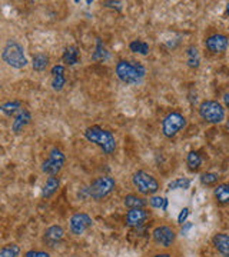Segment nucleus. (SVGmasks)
<instances>
[{"mask_svg":"<svg viewBox=\"0 0 229 257\" xmlns=\"http://www.w3.org/2000/svg\"><path fill=\"white\" fill-rule=\"evenodd\" d=\"M83 138L86 142L98 146L105 156H113L118 150V139L113 132L101 124H92L83 130Z\"/></svg>","mask_w":229,"mask_h":257,"instance_id":"1","label":"nucleus"},{"mask_svg":"<svg viewBox=\"0 0 229 257\" xmlns=\"http://www.w3.org/2000/svg\"><path fill=\"white\" fill-rule=\"evenodd\" d=\"M115 74L120 83L128 86H137L145 80L147 69L145 64L136 60L119 59L115 64Z\"/></svg>","mask_w":229,"mask_h":257,"instance_id":"2","label":"nucleus"},{"mask_svg":"<svg viewBox=\"0 0 229 257\" xmlns=\"http://www.w3.org/2000/svg\"><path fill=\"white\" fill-rule=\"evenodd\" d=\"M0 59L3 63H6L12 69L22 70L28 66V57L25 53V47L19 42L18 39H9L6 40L5 46L2 49Z\"/></svg>","mask_w":229,"mask_h":257,"instance_id":"3","label":"nucleus"},{"mask_svg":"<svg viewBox=\"0 0 229 257\" xmlns=\"http://www.w3.org/2000/svg\"><path fill=\"white\" fill-rule=\"evenodd\" d=\"M116 179L110 175H102L95 177L89 186L86 187V193L93 202H103L106 200L112 193L116 190Z\"/></svg>","mask_w":229,"mask_h":257,"instance_id":"4","label":"nucleus"},{"mask_svg":"<svg viewBox=\"0 0 229 257\" xmlns=\"http://www.w3.org/2000/svg\"><path fill=\"white\" fill-rule=\"evenodd\" d=\"M130 182H132V186L136 190L137 194L145 196V197L155 196L156 193L161 190L159 180L152 173H149L146 170H142V169L132 173Z\"/></svg>","mask_w":229,"mask_h":257,"instance_id":"5","label":"nucleus"},{"mask_svg":"<svg viewBox=\"0 0 229 257\" xmlns=\"http://www.w3.org/2000/svg\"><path fill=\"white\" fill-rule=\"evenodd\" d=\"M67 157L64 150L60 146H52L47 150V156L40 165L42 173L46 176H59L66 166Z\"/></svg>","mask_w":229,"mask_h":257,"instance_id":"6","label":"nucleus"},{"mask_svg":"<svg viewBox=\"0 0 229 257\" xmlns=\"http://www.w3.org/2000/svg\"><path fill=\"white\" fill-rule=\"evenodd\" d=\"M198 114L208 124H220L226 120V109L223 104L213 99H205L198 106Z\"/></svg>","mask_w":229,"mask_h":257,"instance_id":"7","label":"nucleus"},{"mask_svg":"<svg viewBox=\"0 0 229 257\" xmlns=\"http://www.w3.org/2000/svg\"><path fill=\"white\" fill-rule=\"evenodd\" d=\"M188 120L185 114L178 110L168 111L161 121V132L165 139H175L182 130H185Z\"/></svg>","mask_w":229,"mask_h":257,"instance_id":"8","label":"nucleus"},{"mask_svg":"<svg viewBox=\"0 0 229 257\" xmlns=\"http://www.w3.org/2000/svg\"><path fill=\"white\" fill-rule=\"evenodd\" d=\"M150 237H152V241L155 246L162 248V250H169L176 244L178 231L169 224H159V226L154 227L152 233H150Z\"/></svg>","mask_w":229,"mask_h":257,"instance_id":"9","label":"nucleus"},{"mask_svg":"<svg viewBox=\"0 0 229 257\" xmlns=\"http://www.w3.org/2000/svg\"><path fill=\"white\" fill-rule=\"evenodd\" d=\"M95 220L88 211H74L69 217V233L74 237H81L93 227Z\"/></svg>","mask_w":229,"mask_h":257,"instance_id":"10","label":"nucleus"},{"mask_svg":"<svg viewBox=\"0 0 229 257\" xmlns=\"http://www.w3.org/2000/svg\"><path fill=\"white\" fill-rule=\"evenodd\" d=\"M66 239V230L62 224H50L42 233V243L47 250H53L63 244Z\"/></svg>","mask_w":229,"mask_h":257,"instance_id":"11","label":"nucleus"},{"mask_svg":"<svg viewBox=\"0 0 229 257\" xmlns=\"http://www.w3.org/2000/svg\"><path fill=\"white\" fill-rule=\"evenodd\" d=\"M203 46L211 55H223L229 47V37L225 33L215 32L205 37Z\"/></svg>","mask_w":229,"mask_h":257,"instance_id":"12","label":"nucleus"},{"mask_svg":"<svg viewBox=\"0 0 229 257\" xmlns=\"http://www.w3.org/2000/svg\"><path fill=\"white\" fill-rule=\"evenodd\" d=\"M152 213L147 209H130L125 214V226L129 229H139L146 224Z\"/></svg>","mask_w":229,"mask_h":257,"instance_id":"13","label":"nucleus"},{"mask_svg":"<svg viewBox=\"0 0 229 257\" xmlns=\"http://www.w3.org/2000/svg\"><path fill=\"white\" fill-rule=\"evenodd\" d=\"M32 120H33V116H32V111L29 110L28 107L25 106L22 110L19 111L18 114L13 117V121H12V133L15 135V136H20L26 128L30 126V123H32Z\"/></svg>","mask_w":229,"mask_h":257,"instance_id":"14","label":"nucleus"},{"mask_svg":"<svg viewBox=\"0 0 229 257\" xmlns=\"http://www.w3.org/2000/svg\"><path fill=\"white\" fill-rule=\"evenodd\" d=\"M60 184H62V182H60L59 176H47L45 180V184L42 187V197L46 199V200L52 199L59 192Z\"/></svg>","mask_w":229,"mask_h":257,"instance_id":"15","label":"nucleus"},{"mask_svg":"<svg viewBox=\"0 0 229 257\" xmlns=\"http://www.w3.org/2000/svg\"><path fill=\"white\" fill-rule=\"evenodd\" d=\"M211 243L213 248L219 253L222 257H229V234L228 233H215L212 236Z\"/></svg>","mask_w":229,"mask_h":257,"instance_id":"16","label":"nucleus"},{"mask_svg":"<svg viewBox=\"0 0 229 257\" xmlns=\"http://www.w3.org/2000/svg\"><path fill=\"white\" fill-rule=\"evenodd\" d=\"M123 206L128 210H130V209H147L149 202L145 196H140L137 193H129L123 197Z\"/></svg>","mask_w":229,"mask_h":257,"instance_id":"17","label":"nucleus"},{"mask_svg":"<svg viewBox=\"0 0 229 257\" xmlns=\"http://www.w3.org/2000/svg\"><path fill=\"white\" fill-rule=\"evenodd\" d=\"M212 197L218 206H229V182L216 184L213 187Z\"/></svg>","mask_w":229,"mask_h":257,"instance_id":"18","label":"nucleus"},{"mask_svg":"<svg viewBox=\"0 0 229 257\" xmlns=\"http://www.w3.org/2000/svg\"><path fill=\"white\" fill-rule=\"evenodd\" d=\"M82 56H81V49L74 45H69L63 49L62 53V62L64 66H74V64L81 63Z\"/></svg>","mask_w":229,"mask_h":257,"instance_id":"19","label":"nucleus"},{"mask_svg":"<svg viewBox=\"0 0 229 257\" xmlns=\"http://www.w3.org/2000/svg\"><path fill=\"white\" fill-rule=\"evenodd\" d=\"M25 107V103L18 99L13 100H6L0 103V111L6 116V117H15L19 111Z\"/></svg>","mask_w":229,"mask_h":257,"instance_id":"20","label":"nucleus"},{"mask_svg":"<svg viewBox=\"0 0 229 257\" xmlns=\"http://www.w3.org/2000/svg\"><path fill=\"white\" fill-rule=\"evenodd\" d=\"M50 67V56L45 52L35 53L32 57V69L37 73H43Z\"/></svg>","mask_w":229,"mask_h":257,"instance_id":"21","label":"nucleus"},{"mask_svg":"<svg viewBox=\"0 0 229 257\" xmlns=\"http://www.w3.org/2000/svg\"><path fill=\"white\" fill-rule=\"evenodd\" d=\"M185 55H186V64H188L189 69H193V70L199 69V66H201V53H199L198 47L195 45L188 46Z\"/></svg>","mask_w":229,"mask_h":257,"instance_id":"22","label":"nucleus"},{"mask_svg":"<svg viewBox=\"0 0 229 257\" xmlns=\"http://www.w3.org/2000/svg\"><path fill=\"white\" fill-rule=\"evenodd\" d=\"M202 163H203V159H202L201 153L198 150H191L188 155H186V166L191 172H199Z\"/></svg>","mask_w":229,"mask_h":257,"instance_id":"23","label":"nucleus"},{"mask_svg":"<svg viewBox=\"0 0 229 257\" xmlns=\"http://www.w3.org/2000/svg\"><path fill=\"white\" fill-rule=\"evenodd\" d=\"M22 256V247L18 243L10 241L0 247V257H20Z\"/></svg>","mask_w":229,"mask_h":257,"instance_id":"24","label":"nucleus"},{"mask_svg":"<svg viewBox=\"0 0 229 257\" xmlns=\"http://www.w3.org/2000/svg\"><path fill=\"white\" fill-rule=\"evenodd\" d=\"M129 50L136 53V55L146 56L150 53V46L149 43H146L145 40H140V39H136V40H132L129 43Z\"/></svg>","mask_w":229,"mask_h":257,"instance_id":"25","label":"nucleus"},{"mask_svg":"<svg viewBox=\"0 0 229 257\" xmlns=\"http://www.w3.org/2000/svg\"><path fill=\"white\" fill-rule=\"evenodd\" d=\"M192 184L189 177H176L168 183V190H188Z\"/></svg>","mask_w":229,"mask_h":257,"instance_id":"26","label":"nucleus"},{"mask_svg":"<svg viewBox=\"0 0 229 257\" xmlns=\"http://www.w3.org/2000/svg\"><path fill=\"white\" fill-rule=\"evenodd\" d=\"M219 173H215V172H205L199 177L202 186H206V187H215L216 184H219Z\"/></svg>","mask_w":229,"mask_h":257,"instance_id":"27","label":"nucleus"},{"mask_svg":"<svg viewBox=\"0 0 229 257\" xmlns=\"http://www.w3.org/2000/svg\"><path fill=\"white\" fill-rule=\"evenodd\" d=\"M66 83H67L66 73L55 74V76H52L50 86H52V89H53L55 92H62V90L64 89V86H66Z\"/></svg>","mask_w":229,"mask_h":257,"instance_id":"28","label":"nucleus"},{"mask_svg":"<svg viewBox=\"0 0 229 257\" xmlns=\"http://www.w3.org/2000/svg\"><path fill=\"white\" fill-rule=\"evenodd\" d=\"M147 202H149V206L152 207V209H162V210H166L168 209V200H166L165 197H162V196H150L149 199H147Z\"/></svg>","mask_w":229,"mask_h":257,"instance_id":"29","label":"nucleus"},{"mask_svg":"<svg viewBox=\"0 0 229 257\" xmlns=\"http://www.w3.org/2000/svg\"><path fill=\"white\" fill-rule=\"evenodd\" d=\"M23 257H52L50 250L47 248H29L28 251H25Z\"/></svg>","mask_w":229,"mask_h":257,"instance_id":"30","label":"nucleus"},{"mask_svg":"<svg viewBox=\"0 0 229 257\" xmlns=\"http://www.w3.org/2000/svg\"><path fill=\"white\" fill-rule=\"evenodd\" d=\"M191 214V211H189V209L188 207H185V209H182L181 210V213H179V216H178V223L179 224H185L186 223V219H188V216Z\"/></svg>","mask_w":229,"mask_h":257,"instance_id":"31","label":"nucleus"},{"mask_svg":"<svg viewBox=\"0 0 229 257\" xmlns=\"http://www.w3.org/2000/svg\"><path fill=\"white\" fill-rule=\"evenodd\" d=\"M105 8H109V9H116V10H122V3L120 2H103L102 3Z\"/></svg>","mask_w":229,"mask_h":257,"instance_id":"32","label":"nucleus"},{"mask_svg":"<svg viewBox=\"0 0 229 257\" xmlns=\"http://www.w3.org/2000/svg\"><path fill=\"white\" fill-rule=\"evenodd\" d=\"M150 257H174V254L171 251H168V250H161L158 253H154Z\"/></svg>","mask_w":229,"mask_h":257,"instance_id":"33","label":"nucleus"},{"mask_svg":"<svg viewBox=\"0 0 229 257\" xmlns=\"http://www.w3.org/2000/svg\"><path fill=\"white\" fill-rule=\"evenodd\" d=\"M222 100H223V107L225 109H229V92H226L225 94H223V97H222Z\"/></svg>","mask_w":229,"mask_h":257,"instance_id":"34","label":"nucleus"},{"mask_svg":"<svg viewBox=\"0 0 229 257\" xmlns=\"http://www.w3.org/2000/svg\"><path fill=\"white\" fill-rule=\"evenodd\" d=\"M225 127H226V130H228L229 133V119H226V121H225Z\"/></svg>","mask_w":229,"mask_h":257,"instance_id":"35","label":"nucleus"},{"mask_svg":"<svg viewBox=\"0 0 229 257\" xmlns=\"http://www.w3.org/2000/svg\"><path fill=\"white\" fill-rule=\"evenodd\" d=\"M225 9H226V13H228V16H229V2L226 3V6H225Z\"/></svg>","mask_w":229,"mask_h":257,"instance_id":"36","label":"nucleus"}]
</instances>
